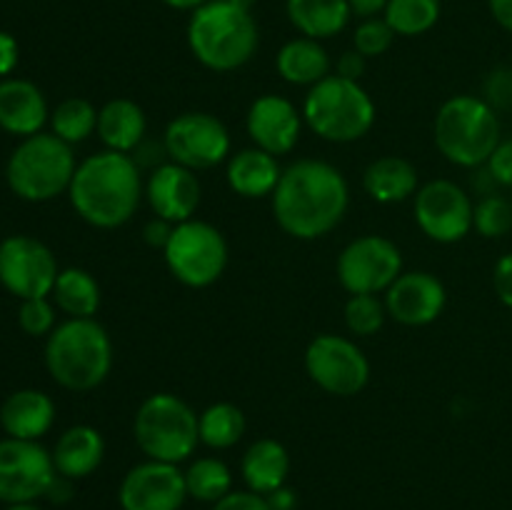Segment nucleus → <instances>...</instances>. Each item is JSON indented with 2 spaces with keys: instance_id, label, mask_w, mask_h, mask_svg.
<instances>
[{
  "instance_id": "7ed1b4c3",
  "label": "nucleus",
  "mask_w": 512,
  "mask_h": 510,
  "mask_svg": "<svg viewBox=\"0 0 512 510\" xmlns=\"http://www.w3.org/2000/svg\"><path fill=\"white\" fill-rule=\"evenodd\" d=\"M258 23L253 10L233 0H208L190 13L188 48L203 68L233 73L250 63L258 50Z\"/></svg>"
},
{
  "instance_id": "dca6fc26",
  "label": "nucleus",
  "mask_w": 512,
  "mask_h": 510,
  "mask_svg": "<svg viewBox=\"0 0 512 510\" xmlns=\"http://www.w3.org/2000/svg\"><path fill=\"white\" fill-rule=\"evenodd\" d=\"M185 498V473L178 465L160 460L133 465L118 488L123 510H180Z\"/></svg>"
},
{
  "instance_id": "58836bf2",
  "label": "nucleus",
  "mask_w": 512,
  "mask_h": 510,
  "mask_svg": "<svg viewBox=\"0 0 512 510\" xmlns=\"http://www.w3.org/2000/svg\"><path fill=\"white\" fill-rule=\"evenodd\" d=\"M485 168L490 170L495 183L503 185V188H512V135L500 140L498 148L493 150L490 160L485 163Z\"/></svg>"
},
{
  "instance_id": "3c124183",
  "label": "nucleus",
  "mask_w": 512,
  "mask_h": 510,
  "mask_svg": "<svg viewBox=\"0 0 512 510\" xmlns=\"http://www.w3.org/2000/svg\"><path fill=\"white\" fill-rule=\"evenodd\" d=\"M5 510H43V508H38L35 503H15V505H8Z\"/></svg>"
},
{
  "instance_id": "aec40b11",
  "label": "nucleus",
  "mask_w": 512,
  "mask_h": 510,
  "mask_svg": "<svg viewBox=\"0 0 512 510\" xmlns=\"http://www.w3.org/2000/svg\"><path fill=\"white\" fill-rule=\"evenodd\" d=\"M50 120L48 103L40 88L23 78L0 80V128L18 138L43 133Z\"/></svg>"
},
{
  "instance_id": "f704fd0d",
  "label": "nucleus",
  "mask_w": 512,
  "mask_h": 510,
  "mask_svg": "<svg viewBox=\"0 0 512 510\" xmlns=\"http://www.w3.org/2000/svg\"><path fill=\"white\" fill-rule=\"evenodd\" d=\"M473 228L488 240L508 235L512 230V200L498 193L480 198L475 203Z\"/></svg>"
},
{
  "instance_id": "a18cd8bd",
  "label": "nucleus",
  "mask_w": 512,
  "mask_h": 510,
  "mask_svg": "<svg viewBox=\"0 0 512 510\" xmlns=\"http://www.w3.org/2000/svg\"><path fill=\"white\" fill-rule=\"evenodd\" d=\"M73 483H75V480L65 478V475H60V473H55V478H53V483H50L45 498L53 500V503H58V505L68 503V500L73 498Z\"/></svg>"
},
{
  "instance_id": "1a4fd4ad",
  "label": "nucleus",
  "mask_w": 512,
  "mask_h": 510,
  "mask_svg": "<svg viewBox=\"0 0 512 510\" xmlns=\"http://www.w3.org/2000/svg\"><path fill=\"white\" fill-rule=\"evenodd\" d=\"M170 275L185 288H210L228 268V240L205 220H185L173 228L163 248Z\"/></svg>"
},
{
  "instance_id": "e433bc0d",
  "label": "nucleus",
  "mask_w": 512,
  "mask_h": 510,
  "mask_svg": "<svg viewBox=\"0 0 512 510\" xmlns=\"http://www.w3.org/2000/svg\"><path fill=\"white\" fill-rule=\"evenodd\" d=\"M18 325L25 335L43 338L55 330V308L48 303V298H30L20 300Z\"/></svg>"
},
{
  "instance_id": "20e7f679",
  "label": "nucleus",
  "mask_w": 512,
  "mask_h": 510,
  "mask_svg": "<svg viewBox=\"0 0 512 510\" xmlns=\"http://www.w3.org/2000/svg\"><path fill=\"white\" fill-rule=\"evenodd\" d=\"M45 368L65 390L85 393L105 383L113 370V340L95 318H68L45 343Z\"/></svg>"
},
{
  "instance_id": "a19ab883",
  "label": "nucleus",
  "mask_w": 512,
  "mask_h": 510,
  "mask_svg": "<svg viewBox=\"0 0 512 510\" xmlns=\"http://www.w3.org/2000/svg\"><path fill=\"white\" fill-rule=\"evenodd\" d=\"M493 288H495V295H498L500 303H503L505 308L512 310V250L510 253H505L503 258L495 263Z\"/></svg>"
},
{
  "instance_id": "c756f323",
  "label": "nucleus",
  "mask_w": 512,
  "mask_h": 510,
  "mask_svg": "<svg viewBox=\"0 0 512 510\" xmlns=\"http://www.w3.org/2000/svg\"><path fill=\"white\" fill-rule=\"evenodd\" d=\"M200 443L213 450H228L238 445L245 433V415L233 403H213L198 415Z\"/></svg>"
},
{
  "instance_id": "72a5a7b5",
  "label": "nucleus",
  "mask_w": 512,
  "mask_h": 510,
  "mask_svg": "<svg viewBox=\"0 0 512 510\" xmlns=\"http://www.w3.org/2000/svg\"><path fill=\"white\" fill-rule=\"evenodd\" d=\"M343 315L350 333L358 335V338H370L383 328L388 310L378 295H350Z\"/></svg>"
},
{
  "instance_id": "de8ad7c7",
  "label": "nucleus",
  "mask_w": 512,
  "mask_h": 510,
  "mask_svg": "<svg viewBox=\"0 0 512 510\" xmlns=\"http://www.w3.org/2000/svg\"><path fill=\"white\" fill-rule=\"evenodd\" d=\"M488 8L495 23L512 33V0H488Z\"/></svg>"
},
{
  "instance_id": "7c9ffc66",
  "label": "nucleus",
  "mask_w": 512,
  "mask_h": 510,
  "mask_svg": "<svg viewBox=\"0 0 512 510\" xmlns=\"http://www.w3.org/2000/svg\"><path fill=\"white\" fill-rule=\"evenodd\" d=\"M440 10V0H388L383 18L395 35L415 38L438 25Z\"/></svg>"
},
{
  "instance_id": "b1692460",
  "label": "nucleus",
  "mask_w": 512,
  "mask_h": 510,
  "mask_svg": "<svg viewBox=\"0 0 512 510\" xmlns=\"http://www.w3.org/2000/svg\"><path fill=\"white\" fill-rule=\"evenodd\" d=\"M290 473V455L283 443L273 438H260L245 450L240 460V475H243L248 490L258 495H270L283 488Z\"/></svg>"
},
{
  "instance_id": "a211bd4d",
  "label": "nucleus",
  "mask_w": 512,
  "mask_h": 510,
  "mask_svg": "<svg viewBox=\"0 0 512 510\" xmlns=\"http://www.w3.org/2000/svg\"><path fill=\"white\" fill-rule=\"evenodd\" d=\"M303 110L295 108L283 95H260L253 100L245 118L250 140L255 148L265 150L270 155H288L298 145L303 133Z\"/></svg>"
},
{
  "instance_id": "5701e85b",
  "label": "nucleus",
  "mask_w": 512,
  "mask_h": 510,
  "mask_svg": "<svg viewBox=\"0 0 512 510\" xmlns=\"http://www.w3.org/2000/svg\"><path fill=\"white\" fill-rule=\"evenodd\" d=\"M105 458V440L93 425H73L58 438L53 463L60 475L80 480L93 475Z\"/></svg>"
},
{
  "instance_id": "a878e982",
  "label": "nucleus",
  "mask_w": 512,
  "mask_h": 510,
  "mask_svg": "<svg viewBox=\"0 0 512 510\" xmlns=\"http://www.w3.org/2000/svg\"><path fill=\"white\" fill-rule=\"evenodd\" d=\"M363 188L378 203H403L418 193V170L400 155H383L365 168Z\"/></svg>"
},
{
  "instance_id": "f3484780",
  "label": "nucleus",
  "mask_w": 512,
  "mask_h": 510,
  "mask_svg": "<svg viewBox=\"0 0 512 510\" xmlns=\"http://www.w3.org/2000/svg\"><path fill=\"white\" fill-rule=\"evenodd\" d=\"M385 310L390 318L408 328H423L435 323L448 303L445 285L425 270L403 273L385 290Z\"/></svg>"
},
{
  "instance_id": "9d476101",
  "label": "nucleus",
  "mask_w": 512,
  "mask_h": 510,
  "mask_svg": "<svg viewBox=\"0 0 512 510\" xmlns=\"http://www.w3.org/2000/svg\"><path fill=\"white\" fill-rule=\"evenodd\" d=\"M305 373L325 393L350 398L368 385L370 360L350 338L323 333L305 348Z\"/></svg>"
},
{
  "instance_id": "ea45409f",
  "label": "nucleus",
  "mask_w": 512,
  "mask_h": 510,
  "mask_svg": "<svg viewBox=\"0 0 512 510\" xmlns=\"http://www.w3.org/2000/svg\"><path fill=\"white\" fill-rule=\"evenodd\" d=\"M210 510H273L265 495L253 493V490H230L225 498L213 503Z\"/></svg>"
},
{
  "instance_id": "37998d69",
  "label": "nucleus",
  "mask_w": 512,
  "mask_h": 510,
  "mask_svg": "<svg viewBox=\"0 0 512 510\" xmlns=\"http://www.w3.org/2000/svg\"><path fill=\"white\" fill-rule=\"evenodd\" d=\"M173 228H175L173 223H168V220H163V218H158V215H155L153 220H148V223H145L143 240L150 245V248L163 250L165 245H168L170 235H173Z\"/></svg>"
},
{
  "instance_id": "c9c22d12",
  "label": "nucleus",
  "mask_w": 512,
  "mask_h": 510,
  "mask_svg": "<svg viewBox=\"0 0 512 510\" xmlns=\"http://www.w3.org/2000/svg\"><path fill=\"white\" fill-rule=\"evenodd\" d=\"M393 28L385 23V18H368L355 28L353 33V48L365 58H378V55L388 53L393 45Z\"/></svg>"
},
{
  "instance_id": "c03bdc74",
  "label": "nucleus",
  "mask_w": 512,
  "mask_h": 510,
  "mask_svg": "<svg viewBox=\"0 0 512 510\" xmlns=\"http://www.w3.org/2000/svg\"><path fill=\"white\" fill-rule=\"evenodd\" d=\"M18 55V40L10 33H3V30H0V75L13 73L15 65H18Z\"/></svg>"
},
{
  "instance_id": "c85d7f7f",
  "label": "nucleus",
  "mask_w": 512,
  "mask_h": 510,
  "mask_svg": "<svg viewBox=\"0 0 512 510\" xmlns=\"http://www.w3.org/2000/svg\"><path fill=\"white\" fill-rule=\"evenodd\" d=\"M55 305L68 318H93L100 308V285L88 270L65 268L58 273L55 288L50 293Z\"/></svg>"
},
{
  "instance_id": "9b49d317",
  "label": "nucleus",
  "mask_w": 512,
  "mask_h": 510,
  "mask_svg": "<svg viewBox=\"0 0 512 510\" xmlns=\"http://www.w3.org/2000/svg\"><path fill=\"white\" fill-rule=\"evenodd\" d=\"M163 150L168 160L190 170H210L230 158V133L210 113H180L163 133Z\"/></svg>"
},
{
  "instance_id": "ddd939ff",
  "label": "nucleus",
  "mask_w": 512,
  "mask_h": 510,
  "mask_svg": "<svg viewBox=\"0 0 512 510\" xmlns=\"http://www.w3.org/2000/svg\"><path fill=\"white\" fill-rule=\"evenodd\" d=\"M418 228L435 243H460L473 230L475 203L465 188L453 180H430L418 188L413 200Z\"/></svg>"
},
{
  "instance_id": "09e8293b",
  "label": "nucleus",
  "mask_w": 512,
  "mask_h": 510,
  "mask_svg": "<svg viewBox=\"0 0 512 510\" xmlns=\"http://www.w3.org/2000/svg\"><path fill=\"white\" fill-rule=\"evenodd\" d=\"M265 498H268V503H270V508L273 510H293L295 508V493L290 488H278L275 490V493H270V495H265Z\"/></svg>"
},
{
  "instance_id": "603ef678",
  "label": "nucleus",
  "mask_w": 512,
  "mask_h": 510,
  "mask_svg": "<svg viewBox=\"0 0 512 510\" xmlns=\"http://www.w3.org/2000/svg\"><path fill=\"white\" fill-rule=\"evenodd\" d=\"M233 3H238V5H240V8H248V10H253L255 0H233Z\"/></svg>"
},
{
  "instance_id": "49530a36",
  "label": "nucleus",
  "mask_w": 512,
  "mask_h": 510,
  "mask_svg": "<svg viewBox=\"0 0 512 510\" xmlns=\"http://www.w3.org/2000/svg\"><path fill=\"white\" fill-rule=\"evenodd\" d=\"M348 3L353 15H358V18L363 20L378 18V15L385 13V8H388V0H348Z\"/></svg>"
},
{
  "instance_id": "39448f33",
  "label": "nucleus",
  "mask_w": 512,
  "mask_h": 510,
  "mask_svg": "<svg viewBox=\"0 0 512 510\" xmlns=\"http://www.w3.org/2000/svg\"><path fill=\"white\" fill-rule=\"evenodd\" d=\"M433 138L448 163L475 170L488 163L503 140L500 115L478 95H453L435 115Z\"/></svg>"
},
{
  "instance_id": "79ce46f5",
  "label": "nucleus",
  "mask_w": 512,
  "mask_h": 510,
  "mask_svg": "<svg viewBox=\"0 0 512 510\" xmlns=\"http://www.w3.org/2000/svg\"><path fill=\"white\" fill-rule=\"evenodd\" d=\"M365 65H368V58H365V55H360L358 50L353 48V50H348V53L340 55L338 65H335V75L360 83V78L365 75Z\"/></svg>"
},
{
  "instance_id": "2f4dec72",
  "label": "nucleus",
  "mask_w": 512,
  "mask_h": 510,
  "mask_svg": "<svg viewBox=\"0 0 512 510\" xmlns=\"http://www.w3.org/2000/svg\"><path fill=\"white\" fill-rule=\"evenodd\" d=\"M185 488L188 498L200 503H218L233 490V473L218 458H198L185 470Z\"/></svg>"
},
{
  "instance_id": "393cba45",
  "label": "nucleus",
  "mask_w": 512,
  "mask_h": 510,
  "mask_svg": "<svg viewBox=\"0 0 512 510\" xmlns=\"http://www.w3.org/2000/svg\"><path fill=\"white\" fill-rule=\"evenodd\" d=\"M145 110L130 98H113L98 110V138L108 150L133 153L145 138Z\"/></svg>"
},
{
  "instance_id": "2eb2a0df",
  "label": "nucleus",
  "mask_w": 512,
  "mask_h": 510,
  "mask_svg": "<svg viewBox=\"0 0 512 510\" xmlns=\"http://www.w3.org/2000/svg\"><path fill=\"white\" fill-rule=\"evenodd\" d=\"M53 453L38 440H0V503H35L55 478Z\"/></svg>"
},
{
  "instance_id": "cd10ccee",
  "label": "nucleus",
  "mask_w": 512,
  "mask_h": 510,
  "mask_svg": "<svg viewBox=\"0 0 512 510\" xmlns=\"http://www.w3.org/2000/svg\"><path fill=\"white\" fill-rule=\"evenodd\" d=\"M285 13L295 30L313 40L343 33L353 18L348 0H285Z\"/></svg>"
},
{
  "instance_id": "0eeeda50",
  "label": "nucleus",
  "mask_w": 512,
  "mask_h": 510,
  "mask_svg": "<svg viewBox=\"0 0 512 510\" xmlns=\"http://www.w3.org/2000/svg\"><path fill=\"white\" fill-rule=\"evenodd\" d=\"M303 120L328 143H355L373 128L375 103L355 80L328 75L305 95Z\"/></svg>"
},
{
  "instance_id": "4be33fe9",
  "label": "nucleus",
  "mask_w": 512,
  "mask_h": 510,
  "mask_svg": "<svg viewBox=\"0 0 512 510\" xmlns=\"http://www.w3.org/2000/svg\"><path fill=\"white\" fill-rule=\"evenodd\" d=\"M280 175H283V168H280L278 158L255 148V145L230 155L228 170H225L230 190L240 198L250 200L273 195L280 183Z\"/></svg>"
},
{
  "instance_id": "423d86ee",
  "label": "nucleus",
  "mask_w": 512,
  "mask_h": 510,
  "mask_svg": "<svg viewBox=\"0 0 512 510\" xmlns=\"http://www.w3.org/2000/svg\"><path fill=\"white\" fill-rule=\"evenodd\" d=\"M78 163L73 145L60 140L55 133H35L20 140L10 153L5 180L8 188L28 203H48L68 193Z\"/></svg>"
},
{
  "instance_id": "f03ea898",
  "label": "nucleus",
  "mask_w": 512,
  "mask_h": 510,
  "mask_svg": "<svg viewBox=\"0 0 512 510\" xmlns=\"http://www.w3.org/2000/svg\"><path fill=\"white\" fill-rule=\"evenodd\" d=\"M143 195L140 165L133 155L108 148L78 163L68 188L75 213L100 230L120 228L133 220Z\"/></svg>"
},
{
  "instance_id": "4468645a",
  "label": "nucleus",
  "mask_w": 512,
  "mask_h": 510,
  "mask_svg": "<svg viewBox=\"0 0 512 510\" xmlns=\"http://www.w3.org/2000/svg\"><path fill=\"white\" fill-rule=\"evenodd\" d=\"M53 250L30 235H10L0 243V285L15 298H48L58 280Z\"/></svg>"
},
{
  "instance_id": "4c0bfd02",
  "label": "nucleus",
  "mask_w": 512,
  "mask_h": 510,
  "mask_svg": "<svg viewBox=\"0 0 512 510\" xmlns=\"http://www.w3.org/2000/svg\"><path fill=\"white\" fill-rule=\"evenodd\" d=\"M483 100L495 113L512 110V65H498L483 80Z\"/></svg>"
},
{
  "instance_id": "6e6552de",
  "label": "nucleus",
  "mask_w": 512,
  "mask_h": 510,
  "mask_svg": "<svg viewBox=\"0 0 512 510\" xmlns=\"http://www.w3.org/2000/svg\"><path fill=\"white\" fill-rule=\"evenodd\" d=\"M133 435L148 460L180 465L200 443L198 413L173 393H153L140 403Z\"/></svg>"
},
{
  "instance_id": "f8f14e48",
  "label": "nucleus",
  "mask_w": 512,
  "mask_h": 510,
  "mask_svg": "<svg viewBox=\"0 0 512 510\" xmlns=\"http://www.w3.org/2000/svg\"><path fill=\"white\" fill-rule=\"evenodd\" d=\"M403 275V253L383 235L355 238L338 255V280L350 295L385 293Z\"/></svg>"
},
{
  "instance_id": "8fccbe9b",
  "label": "nucleus",
  "mask_w": 512,
  "mask_h": 510,
  "mask_svg": "<svg viewBox=\"0 0 512 510\" xmlns=\"http://www.w3.org/2000/svg\"><path fill=\"white\" fill-rule=\"evenodd\" d=\"M163 3L173 10H190V13H193V10H198L200 5H205L208 0H163Z\"/></svg>"
},
{
  "instance_id": "f257e3e1",
  "label": "nucleus",
  "mask_w": 512,
  "mask_h": 510,
  "mask_svg": "<svg viewBox=\"0 0 512 510\" xmlns=\"http://www.w3.org/2000/svg\"><path fill=\"white\" fill-rule=\"evenodd\" d=\"M273 215L295 240H318L343 223L350 205L345 175L325 160L305 158L283 168L275 188Z\"/></svg>"
},
{
  "instance_id": "6ab92c4d",
  "label": "nucleus",
  "mask_w": 512,
  "mask_h": 510,
  "mask_svg": "<svg viewBox=\"0 0 512 510\" xmlns=\"http://www.w3.org/2000/svg\"><path fill=\"white\" fill-rule=\"evenodd\" d=\"M145 198H148L153 215L178 225L193 220L200 198H203V188H200L195 170L168 160L150 170L148 183H145Z\"/></svg>"
},
{
  "instance_id": "473e14b6",
  "label": "nucleus",
  "mask_w": 512,
  "mask_h": 510,
  "mask_svg": "<svg viewBox=\"0 0 512 510\" xmlns=\"http://www.w3.org/2000/svg\"><path fill=\"white\" fill-rule=\"evenodd\" d=\"M50 133L58 135L68 145L83 143L98 133V110L85 98H68L50 113Z\"/></svg>"
},
{
  "instance_id": "bb28decb",
  "label": "nucleus",
  "mask_w": 512,
  "mask_h": 510,
  "mask_svg": "<svg viewBox=\"0 0 512 510\" xmlns=\"http://www.w3.org/2000/svg\"><path fill=\"white\" fill-rule=\"evenodd\" d=\"M275 68H278L280 78L290 85H305L313 88L320 80L330 75V55L328 50L320 45V40L313 38H293L278 50L275 58Z\"/></svg>"
},
{
  "instance_id": "412c9836",
  "label": "nucleus",
  "mask_w": 512,
  "mask_h": 510,
  "mask_svg": "<svg viewBox=\"0 0 512 510\" xmlns=\"http://www.w3.org/2000/svg\"><path fill=\"white\" fill-rule=\"evenodd\" d=\"M53 420L55 403L43 390H15L0 405V428L8 438L40 440L53 428Z\"/></svg>"
}]
</instances>
